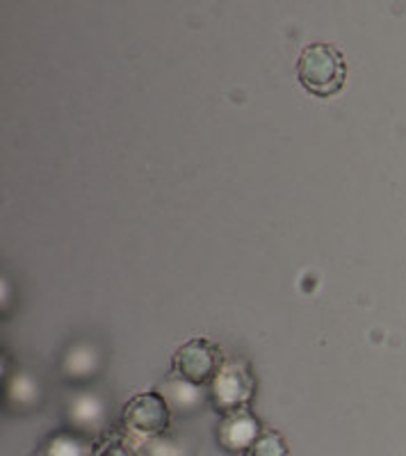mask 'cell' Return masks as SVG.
Instances as JSON below:
<instances>
[{
  "instance_id": "1",
  "label": "cell",
  "mask_w": 406,
  "mask_h": 456,
  "mask_svg": "<svg viewBox=\"0 0 406 456\" xmlns=\"http://www.w3.org/2000/svg\"><path fill=\"white\" fill-rule=\"evenodd\" d=\"M297 76L306 92L320 99H329L343 89L347 80V62L334 44H308L299 53Z\"/></svg>"
},
{
  "instance_id": "2",
  "label": "cell",
  "mask_w": 406,
  "mask_h": 456,
  "mask_svg": "<svg viewBox=\"0 0 406 456\" xmlns=\"http://www.w3.org/2000/svg\"><path fill=\"white\" fill-rule=\"evenodd\" d=\"M208 404L219 415L249 409L256 393V379L242 361H224L208 381Z\"/></svg>"
},
{
  "instance_id": "3",
  "label": "cell",
  "mask_w": 406,
  "mask_h": 456,
  "mask_svg": "<svg viewBox=\"0 0 406 456\" xmlns=\"http://www.w3.org/2000/svg\"><path fill=\"white\" fill-rule=\"evenodd\" d=\"M172 409L160 393H140L131 397L121 411V427L135 438H158L172 425Z\"/></svg>"
},
{
  "instance_id": "4",
  "label": "cell",
  "mask_w": 406,
  "mask_h": 456,
  "mask_svg": "<svg viewBox=\"0 0 406 456\" xmlns=\"http://www.w3.org/2000/svg\"><path fill=\"white\" fill-rule=\"evenodd\" d=\"M224 361V354L215 342L206 340V338H194V340L181 345L178 352L174 354V374L188 379L197 386H208V381Z\"/></svg>"
},
{
  "instance_id": "5",
  "label": "cell",
  "mask_w": 406,
  "mask_h": 456,
  "mask_svg": "<svg viewBox=\"0 0 406 456\" xmlns=\"http://www.w3.org/2000/svg\"><path fill=\"white\" fill-rule=\"evenodd\" d=\"M261 420L251 413V409H240L233 411V413L222 415L215 436H217V445L222 450L229 452V454L242 456L249 450L251 443L261 436Z\"/></svg>"
},
{
  "instance_id": "6",
  "label": "cell",
  "mask_w": 406,
  "mask_h": 456,
  "mask_svg": "<svg viewBox=\"0 0 406 456\" xmlns=\"http://www.w3.org/2000/svg\"><path fill=\"white\" fill-rule=\"evenodd\" d=\"M69 429L78 431L96 441L103 434L105 425V406L101 397L92 393H76L67 406Z\"/></svg>"
},
{
  "instance_id": "7",
  "label": "cell",
  "mask_w": 406,
  "mask_h": 456,
  "mask_svg": "<svg viewBox=\"0 0 406 456\" xmlns=\"http://www.w3.org/2000/svg\"><path fill=\"white\" fill-rule=\"evenodd\" d=\"M158 393L165 397L172 413L176 415H192L208 404V390L203 388V386L192 384L188 379L178 377V374L167 379V381H162Z\"/></svg>"
},
{
  "instance_id": "8",
  "label": "cell",
  "mask_w": 406,
  "mask_h": 456,
  "mask_svg": "<svg viewBox=\"0 0 406 456\" xmlns=\"http://www.w3.org/2000/svg\"><path fill=\"white\" fill-rule=\"evenodd\" d=\"M94 454V441L73 429L53 431L44 438L37 450V456H92Z\"/></svg>"
},
{
  "instance_id": "9",
  "label": "cell",
  "mask_w": 406,
  "mask_h": 456,
  "mask_svg": "<svg viewBox=\"0 0 406 456\" xmlns=\"http://www.w3.org/2000/svg\"><path fill=\"white\" fill-rule=\"evenodd\" d=\"M96 368H99V354H96V347L92 345H76L73 349H69L67 356L62 361V372L69 381L73 384H83L87 379H92L96 374Z\"/></svg>"
},
{
  "instance_id": "10",
  "label": "cell",
  "mask_w": 406,
  "mask_h": 456,
  "mask_svg": "<svg viewBox=\"0 0 406 456\" xmlns=\"http://www.w3.org/2000/svg\"><path fill=\"white\" fill-rule=\"evenodd\" d=\"M92 456H140L137 438L126 429H105L94 441Z\"/></svg>"
},
{
  "instance_id": "11",
  "label": "cell",
  "mask_w": 406,
  "mask_h": 456,
  "mask_svg": "<svg viewBox=\"0 0 406 456\" xmlns=\"http://www.w3.org/2000/svg\"><path fill=\"white\" fill-rule=\"evenodd\" d=\"M242 456H290L288 443L279 431L263 429L261 436L249 445Z\"/></svg>"
},
{
  "instance_id": "12",
  "label": "cell",
  "mask_w": 406,
  "mask_h": 456,
  "mask_svg": "<svg viewBox=\"0 0 406 456\" xmlns=\"http://www.w3.org/2000/svg\"><path fill=\"white\" fill-rule=\"evenodd\" d=\"M7 395H10L12 404L26 406V409H30V406L39 402V388H37V384L30 377H23V374L14 377L7 384Z\"/></svg>"
},
{
  "instance_id": "13",
  "label": "cell",
  "mask_w": 406,
  "mask_h": 456,
  "mask_svg": "<svg viewBox=\"0 0 406 456\" xmlns=\"http://www.w3.org/2000/svg\"><path fill=\"white\" fill-rule=\"evenodd\" d=\"M137 452L140 456H185V450L176 441L167 438V434L158 438H144V441L137 438Z\"/></svg>"
}]
</instances>
